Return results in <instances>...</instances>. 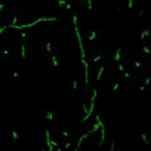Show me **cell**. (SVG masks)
I'll return each mask as SVG.
<instances>
[{
	"mask_svg": "<svg viewBox=\"0 0 151 151\" xmlns=\"http://www.w3.org/2000/svg\"><path fill=\"white\" fill-rule=\"evenodd\" d=\"M87 136H89V133H86V135H83L82 138L79 139V142H77V147H76V150H79V148H80V145H82V142H83V141H85V139H86Z\"/></svg>",
	"mask_w": 151,
	"mask_h": 151,
	"instance_id": "obj_4",
	"label": "cell"
},
{
	"mask_svg": "<svg viewBox=\"0 0 151 151\" xmlns=\"http://www.w3.org/2000/svg\"><path fill=\"white\" fill-rule=\"evenodd\" d=\"M12 136H13V139L16 141V139H18V133H16V132H12Z\"/></svg>",
	"mask_w": 151,
	"mask_h": 151,
	"instance_id": "obj_17",
	"label": "cell"
},
{
	"mask_svg": "<svg viewBox=\"0 0 151 151\" xmlns=\"http://www.w3.org/2000/svg\"><path fill=\"white\" fill-rule=\"evenodd\" d=\"M87 39H89V42H92V40H95V39H96V33H95V31H92L91 34H89V37H87Z\"/></svg>",
	"mask_w": 151,
	"mask_h": 151,
	"instance_id": "obj_6",
	"label": "cell"
},
{
	"mask_svg": "<svg viewBox=\"0 0 151 151\" xmlns=\"http://www.w3.org/2000/svg\"><path fill=\"white\" fill-rule=\"evenodd\" d=\"M120 55H121V48H119L115 50V55H114V59L115 61H120Z\"/></svg>",
	"mask_w": 151,
	"mask_h": 151,
	"instance_id": "obj_5",
	"label": "cell"
},
{
	"mask_svg": "<svg viewBox=\"0 0 151 151\" xmlns=\"http://www.w3.org/2000/svg\"><path fill=\"white\" fill-rule=\"evenodd\" d=\"M16 22H18V16H15V18H13V19H12V22H11V24H9L7 27H9V28H12V27H13V25H16Z\"/></svg>",
	"mask_w": 151,
	"mask_h": 151,
	"instance_id": "obj_7",
	"label": "cell"
},
{
	"mask_svg": "<svg viewBox=\"0 0 151 151\" xmlns=\"http://www.w3.org/2000/svg\"><path fill=\"white\" fill-rule=\"evenodd\" d=\"M3 9H5V3H0V12H2Z\"/></svg>",
	"mask_w": 151,
	"mask_h": 151,
	"instance_id": "obj_20",
	"label": "cell"
},
{
	"mask_svg": "<svg viewBox=\"0 0 151 151\" xmlns=\"http://www.w3.org/2000/svg\"><path fill=\"white\" fill-rule=\"evenodd\" d=\"M104 71H105L104 65H102V67H99V70H98V74H96V80H98V82L101 80V76H102V73H104Z\"/></svg>",
	"mask_w": 151,
	"mask_h": 151,
	"instance_id": "obj_3",
	"label": "cell"
},
{
	"mask_svg": "<svg viewBox=\"0 0 151 151\" xmlns=\"http://www.w3.org/2000/svg\"><path fill=\"white\" fill-rule=\"evenodd\" d=\"M21 55H22V58H25V44L21 46Z\"/></svg>",
	"mask_w": 151,
	"mask_h": 151,
	"instance_id": "obj_10",
	"label": "cell"
},
{
	"mask_svg": "<svg viewBox=\"0 0 151 151\" xmlns=\"http://www.w3.org/2000/svg\"><path fill=\"white\" fill-rule=\"evenodd\" d=\"M95 98H96V89H93V92H92V98H91V105H89V110L86 111V115H85V119H82L83 121H86L89 117L92 115L93 110H95Z\"/></svg>",
	"mask_w": 151,
	"mask_h": 151,
	"instance_id": "obj_2",
	"label": "cell"
},
{
	"mask_svg": "<svg viewBox=\"0 0 151 151\" xmlns=\"http://www.w3.org/2000/svg\"><path fill=\"white\" fill-rule=\"evenodd\" d=\"M62 136H65V138H68V132H65V130H64V132H62Z\"/></svg>",
	"mask_w": 151,
	"mask_h": 151,
	"instance_id": "obj_22",
	"label": "cell"
},
{
	"mask_svg": "<svg viewBox=\"0 0 151 151\" xmlns=\"http://www.w3.org/2000/svg\"><path fill=\"white\" fill-rule=\"evenodd\" d=\"M147 36H148V30H145V31H142V34L139 36V39H145V37H147Z\"/></svg>",
	"mask_w": 151,
	"mask_h": 151,
	"instance_id": "obj_9",
	"label": "cell"
},
{
	"mask_svg": "<svg viewBox=\"0 0 151 151\" xmlns=\"http://www.w3.org/2000/svg\"><path fill=\"white\" fill-rule=\"evenodd\" d=\"M123 74H124V77H128V79L130 77V73H129V71H124V73H123Z\"/></svg>",
	"mask_w": 151,
	"mask_h": 151,
	"instance_id": "obj_18",
	"label": "cell"
},
{
	"mask_svg": "<svg viewBox=\"0 0 151 151\" xmlns=\"http://www.w3.org/2000/svg\"><path fill=\"white\" fill-rule=\"evenodd\" d=\"M65 3H67L65 0H58V5H59V6H65Z\"/></svg>",
	"mask_w": 151,
	"mask_h": 151,
	"instance_id": "obj_14",
	"label": "cell"
},
{
	"mask_svg": "<svg viewBox=\"0 0 151 151\" xmlns=\"http://www.w3.org/2000/svg\"><path fill=\"white\" fill-rule=\"evenodd\" d=\"M46 50H48V52H50V50H52V43H50V42H48V43H46Z\"/></svg>",
	"mask_w": 151,
	"mask_h": 151,
	"instance_id": "obj_12",
	"label": "cell"
},
{
	"mask_svg": "<svg viewBox=\"0 0 151 151\" xmlns=\"http://www.w3.org/2000/svg\"><path fill=\"white\" fill-rule=\"evenodd\" d=\"M101 59H102V55H98V56L92 58V61H93V62H98V61H101Z\"/></svg>",
	"mask_w": 151,
	"mask_h": 151,
	"instance_id": "obj_13",
	"label": "cell"
},
{
	"mask_svg": "<svg viewBox=\"0 0 151 151\" xmlns=\"http://www.w3.org/2000/svg\"><path fill=\"white\" fill-rule=\"evenodd\" d=\"M119 87H120V86H119V85H117V83H115V85H114V86H113V89H114V91H117V89H119Z\"/></svg>",
	"mask_w": 151,
	"mask_h": 151,
	"instance_id": "obj_21",
	"label": "cell"
},
{
	"mask_svg": "<svg viewBox=\"0 0 151 151\" xmlns=\"http://www.w3.org/2000/svg\"><path fill=\"white\" fill-rule=\"evenodd\" d=\"M77 87H79V82L74 80V82H73V89H77Z\"/></svg>",
	"mask_w": 151,
	"mask_h": 151,
	"instance_id": "obj_15",
	"label": "cell"
},
{
	"mask_svg": "<svg viewBox=\"0 0 151 151\" xmlns=\"http://www.w3.org/2000/svg\"><path fill=\"white\" fill-rule=\"evenodd\" d=\"M52 64H53V67H58V59H56V56H55V55L52 56Z\"/></svg>",
	"mask_w": 151,
	"mask_h": 151,
	"instance_id": "obj_8",
	"label": "cell"
},
{
	"mask_svg": "<svg viewBox=\"0 0 151 151\" xmlns=\"http://www.w3.org/2000/svg\"><path fill=\"white\" fill-rule=\"evenodd\" d=\"M46 117H48V120H53V113H52V111H49V113L46 114Z\"/></svg>",
	"mask_w": 151,
	"mask_h": 151,
	"instance_id": "obj_11",
	"label": "cell"
},
{
	"mask_svg": "<svg viewBox=\"0 0 151 151\" xmlns=\"http://www.w3.org/2000/svg\"><path fill=\"white\" fill-rule=\"evenodd\" d=\"M42 21H56V18H39V19H36V21H33L31 24H22V25H13L12 28H16V30H22V28H28V27H34L36 24H39V22H42Z\"/></svg>",
	"mask_w": 151,
	"mask_h": 151,
	"instance_id": "obj_1",
	"label": "cell"
},
{
	"mask_svg": "<svg viewBox=\"0 0 151 151\" xmlns=\"http://www.w3.org/2000/svg\"><path fill=\"white\" fill-rule=\"evenodd\" d=\"M144 52H145V53H150V48H148V46H144Z\"/></svg>",
	"mask_w": 151,
	"mask_h": 151,
	"instance_id": "obj_19",
	"label": "cell"
},
{
	"mask_svg": "<svg viewBox=\"0 0 151 151\" xmlns=\"http://www.w3.org/2000/svg\"><path fill=\"white\" fill-rule=\"evenodd\" d=\"M142 139H144V142H145L147 145L150 144V142H148V138H147V135H142Z\"/></svg>",
	"mask_w": 151,
	"mask_h": 151,
	"instance_id": "obj_16",
	"label": "cell"
}]
</instances>
